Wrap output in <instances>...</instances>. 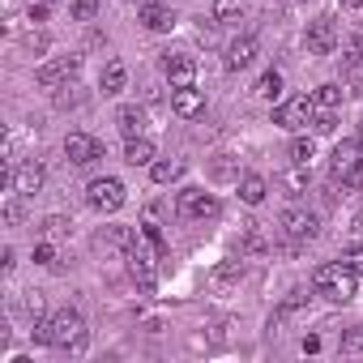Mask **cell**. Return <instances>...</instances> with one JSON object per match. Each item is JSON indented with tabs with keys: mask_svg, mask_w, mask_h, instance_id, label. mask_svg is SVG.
I'll return each instance as SVG.
<instances>
[{
	"mask_svg": "<svg viewBox=\"0 0 363 363\" xmlns=\"http://www.w3.org/2000/svg\"><path fill=\"white\" fill-rule=\"evenodd\" d=\"M342 9H363V0H342Z\"/></svg>",
	"mask_w": 363,
	"mask_h": 363,
	"instance_id": "obj_39",
	"label": "cell"
},
{
	"mask_svg": "<svg viewBox=\"0 0 363 363\" xmlns=\"http://www.w3.org/2000/svg\"><path fill=\"white\" fill-rule=\"evenodd\" d=\"M35 342L82 354V350H86V320H82V312H77V308H60V312H52L48 320L35 325Z\"/></svg>",
	"mask_w": 363,
	"mask_h": 363,
	"instance_id": "obj_1",
	"label": "cell"
},
{
	"mask_svg": "<svg viewBox=\"0 0 363 363\" xmlns=\"http://www.w3.org/2000/svg\"><path fill=\"white\" fill-rule=\"evenodd\" d=\"M244 18V5H240V0H218V5H214V22L218 26H235Z\"/></svg>",
	"mask_w": 363,
	"mask_h": 363,
	"instance_id": "obj_24",
	"label": "cell"
},
{
	"mask_svg": "<svg viewBox=\"0 0 363 363\" xmlns=\"http://www.w3.org/2000/svg\"><path fill=\"white\" fill-rule=\"evenodd\" d=\"M265 193H269V184H265V175H257V171L240 175V197H244L248 206H261V201H265Z\"/></svg>",
	"mask_w": 363,
	"mask_h": 363,
	"instance_id": "obj_20",
	"label": "cell"
},
{
	"mask_svg": "<svg viewBox=\"0 0 363 363\" xmlns=\"http://www.w3.org/2000/svg\"><path fill=\"white\" fill-rule=\"evenodd\" d=\"M116 128H120L124 137H141V128H145V111H141L137 103H124V107L116 111Z\"/></svg>",
	"mask_w": 363,
	"mask_h": 363,
	"instance_id": "obj_17",
	"label": "cell"
},
{
	"mask_svg": "<svg viewBox=\"0 0 363 363\" xmlns=\"http://www.w3.org/2000/svg\"><path fill=\"white\" fill-rule=\"evenodd\" d=\"M257 52H261L257 39H252V35H240L235 43H227V60H223V65H227L231 73H240V69H248V65L257 60Z\"/></svg>",
	"mask_w": 363,
	"mask_h": 363,
	"instance_id": "obj_15",
	"label": "cell"
},
{
	"mask_svg": "<svg viewBox=\"0 0 363 363\" xmlns=\"http://www.w3.org/2000/svg\"><path fill=\"white\" fill-rule=\"evenodd\" d=\"M141 5H154V0H141Z\"/></svg>",
	"mask_w": 363,
	"mask_h": 363,
	"instance_id": "obj_40",
	"label": "cell"
},
{
	"mask_svg": "<svg viewBox=\"0 0 363 363\" xmlns=\"http://www.w3.org/2000/svg\"><path fill=\"white\" fill-rule=\"evenodd\" d=\"M342 261H346L354 274H363V248H346V252H342Z\"/></svg>",
	"mask_w": 363,
	"mask_h": 363,
	"instance_id": "obj_36",
	"label": "cell"
},
{
	"mask_svg": "<svg viewBox=\"0 0 363 363\" xmlns=\"http://www.w3.org/2000/svg\"><path fill=\"white\" fill-rule=\"evenodd\" d=\"M35 261H39V265H56V248H52V244H39V248H35Z\"/></svg>",
	"mask_w": 363,
	"mask_h": 363,
	"instance_id": "obj_37",
	"label": "cell"
},
{
	"mask_svg": "<svg viewBox=\"0 0 363 363\" xmlns=\"http://www.w3.org/2000/svg\"><path fill=\"white\" fill-rule=\"evenodd\" d=\"M278 227H282L295 244H308V240L320 235V214H312V210H303V206H291V210H282Z\"/></svg>",
	"mask_w": 363,
	"mask_h": 363,
	"instance_id": "obj_7",
	"label": "cell"
},
{
	"mask_svg": "<svg viewBox=\"0 0 363 363\" xmlns=\"http://www.w3.org/2000/svg\"><path fill=\"white\" fill-rule=\"evenodd\" d=\"M244 278V261H223L218 269H214V286L218 291H227V286H235Z\"/></svg>",
	"mask_w": 363,
	"mask_h": 363,
	"instance_id": "obj_23",
	"label": "cell"
},
{
	"mask_svg": "<svg viewBox=\"0 0 363 363\" xmlns=\"http://www.w3.org/2000/svg\"><path fill=\"white\" fill-rule=\"evenodd\" d=\"M312 154H316V141H312V137H295V141H291V162L308 167V162H312Z\"/></svg>",
	"mask_w": 363,
	"mask_h": 363,
	"instance_id": "obj_27",
	"label": "cell"
},
{
	"mask_svg": "<svg viewBox=\"0 0 363 363\" xmlns=\"http://www.w3.org/2000/svg\"><path fill=\"white\" fill-rule=\"evenodd\" d=\"M257 99H265V103H274V99H282V73H265L261 82H257V90H252Z\"/></svg>",
	"mask_w": 363,
	"mask_h": 363,
	"instance_id": "obj_25",
	"label": "cell"
},
{
	"mask_svg": "<svg viewBox=\"0 0 363 363\" xmlns=\"http://www.w3.org/2000/svg\"><path fill=\"white\" fill-rule=\"evenodd\" d=\"M69 227H73V223H69V218H60V214L43 218V235H48V240H65V235H69Z\"/></svg>",
	"mask_w": 363,
	"mask_h": 363,
	"instance_id": "obj_30",
	"label": "cell"
},
{
	"mask_svg": "<svg viewBox=\"0 0 363 363\" xmlns=\"http://www.w3.org/2000/svg\"><path fill=\"white\" fill-rule=\"evenodd\" d=\"M26 52H35V56H43V52H48V35H43V30H35V35H26Z\"/></svg>",
	"mask_w": 363,
	"mask_h": 363,
	"instance_id": "obj_33",
	"label": "cell"
},
{
	"mask_svg": "<svg viewBox=\"0 0 363 363\" xmlns=\"http://www.w3.org/2000/svg\"><path fill=\"white\" fill-rule=\"evenodd\" d=\"M26 316H30L35 325L43 320V295H26Z\"/></svg>",
	"mask_w": 363,
	"mask_h": 363,
	"instance_id": "obj_35",
	"label": "cell"
},
{
	"mask_svg": "<svg viewBox=\"0 0 363 363\" xmlns=\"http://www.w3.org/2000/svg\"><path fill=\"white\" fill-rule=\"evenodd\" d=\"M265 248H269V244H265V235L257 231V223H248V227H244V235H240V257H244V252H265Z\"/></svg>",
	"mask_w": 363,
	"mask_h": 363,
	"instance_id": "obj_26",
	"label": "cell"
},
{
	"mask_svg": "<svg viewBox=\"0 0 363 363\" xmlns=\"http://www.w3.org/2000/svg\"><path fill=\"white\" fill-rule=\"evenodd\" d=\"M282 184H286L291 193H303V189H308V175H303V167H299V162H295V171H286V175H282Z\"/></svg>",
	"mask_w": 363,
	"mask_h": 363,
	"instance_id": "obj_31",
	"label": "cell"
},
{
	"mask_svg": "<svg viewBox=\"0 0 363 363\" xmlns=\"http://www.w3.org/2000/svg\"><path fill=\"white\" fill-rule=\"evenodd\" d=\"M137 22H141L145 30H154V35H162V30H171V26H175V13H171L167 5H158V0H154V5H141V13H137Z\"/></svg>",
	"mask_w": 363,
	"mask_h": 363,
	"instance_id": "obj_16",
	"label": "cell"
},
{
	"mask_svg": "<svg viewBox=\"0 0 363 363\" xmlns=\"http://www.w3.org/2000/svg\"><path fill=\"white\" fill-rule=\"evenodd\" d=\"M312 120H316L312 94H295V99H286L282 107H274V124H278V128H291V133H299V128H308Z\"/></svg>",
	"mask_w": 363,
	"mask_h": 363,
	"instance_id": "obj_6",
	"label": "cell"
},
{
	"mask_svg": "<svg viewBox=\"0 0 363 363\" xmlns=\"http://www.w3.org/2000/svg\"><path fill=\"white\" fill-rule=\"evenodd\" d=\"M124 261H128V274H133V278L141 282V291L150 295V291H154V282H158V261H162V252L141 235V240L124 252Z\"/></svg>",
	"mask_w": 363,
	"mask_h": 363,
	"instance_id": "obj_3",
	"label": "cell"
},
{
	"mask_svg": "<svg viewBox=\"0 0 363 363\" xmlns=\"http://www.w3.org/2000/svg\"><path fill=\"white\" fill-rule=\"evenodd\" d=\"M175 214L179 218H193V223H206V218H218L223 214V201L214 193H201V189H184L175 201Z\"/></svg>",
	"mask_w": 363,
	"mask_h": 363,
	"instance_id": "obj_5",
	"label": "cell"
},
{
	"mask_svg": "<svg viewBox=\"0 0 363 363\" xmlns=\"http://www.w3.org/2000/svg\"><path fill=\"white\" fill-rule=\"evenodd\" d=\"M124 162H128V167H150V162H154V141H145V137H128V145H124Z\"/></svg>",
	"mask_w": 363,
	"mask_h": 363,
	"instance_id": "obj_21",
	"label": "cell"
},
{
	"mask_svg": "<svg viewBox=\"0 0 363 363\" xmlns=\"http://www.w3.org/2000/svg\"><path fill=\"white\" fill-rule=\"evenodd\" d=\"M86 201H90V210H99V214H116V210L128 201V193H124V184H120L116 175H103V179H90Z\"/></svg>",
	"mask_w": 363,
	"mask_h": 363,
	"instance_id": "obj_4",
	"label": "cell"
},
{
	"mask_svg": "<svg viewBox=\"0 0 363 363\" xmlns=\"http://www.w3.org/2000/svg\"><path fill=\"white\" fill-rule=\"evenodd\" d=\"M124 82H128L124 60H107V65H103V77H99V90H103V94H120Z\"/></svg>",
	"mask_w": 363,
	"mask_h": 363,
	"instance_id": "obj_19",
	"label": "cell"
},
{
	"mask_svg": "<svg viewBox=\"0 0 363 363\" xmlns=\"http://www.w3.org/2000/svg\"><path fill=\"white\" fill-rule=\"evenodd\" d=\"M354 286H359V274L346 265V261H329V265H316L312 269V291L329 303H350L354 299Z\"/></svg>",
	"mask_w": 363,
	"mask_h": 363,
	"instance_id": "obj_2",
	"label": "cell"
},
{
	"mask_svg": "<svg viewBox=\"0 0 363 363\" xmlns=\"http://www.w3.org/2000/svg\"><path fill=\"white\" fill-rule=\"evenodd\" d=\"M22 201H26V197L18 193V197H13V201L5 206V223H22V214H26V210H22Z\"/></svg>",
	"mask_w": 363,
	"mask_h": 363,
	"instance_id": "obj_34",
	"label": "cell"
},
{
	"mask_svg": "<svg viewBox=\"0 0 363 363\" xmlns=\"http://www.w3.org/2000/svg\"><path fill=\"white\" fill-rule=\"evenodd\" d=\"M77 69H82V56H56V60H48V65L35 69V82L52 90V86H65Z\"/></svg>",
	"mask_w": 363,
	"mask_h": 363,
	"instance_id": "obj_10",
	"label": "cell"
},
{
	"mask_svg": "<svg viewBox=\"0 0 363 363\" xmlns=\"http://www.w3.org/2000/svg\"><path fill=\"white\" fill-rule=\"evenodd\" d=\"M94 244H99V248H111V252H128V248L137 244V231H133V227H107Z\"/></svg>",
	"mask_w": 363,
	"mask_h": 363,
	"instance_id": "obj_18",
	"label": "cell"
},
{
	"mask_svg": "<svg viewBox=\"0 0 363 363\" xmlns=\"http://www.w3.org/2000/svg\"><path fill=\"white\" fill-rule=\"evenodd\" d=\"M171 111L184 116V120L201 116V111H206V90H197V86H175V90H171Z\"/></svg>",
	"mask_w": 363,
	"mask_h": 363,
	"instance_id": "obj_14",
	"label": "cell"
},
{
	"mask_svg": "<svg viewBox=\"0 0 363 363\" xmlns=\"http://www.w3.org/2000/svg\"><path fill=\"white\" fill-rule=\"evenodd\" d=\"M150 175H154V184H175V179L184 175V162L179 158H158V162H150Z\"/></svg>",
	"mask_w": 363,
	"mask_h": 363,
	"instance_id": "obj_22",
	"label": "cell"
},
{
	"mask_svg": "<svg viewBox=\"0 0 363 363\" xmlns=\"http://www.w3.org/2000/svg\"><path fill=\"white\" fill-rule=\"evenodd\" d=\"M210 175H214V179H223V184H227V179H235V184H240V171H235V162H231L227 154H218V158H214Z\"/></svg>",
	"mask_w": 363,
	"mask_h": 363,
	"instance_id": "obj_28",
	"label": "cell"
},
{
	"mask_svg": "<svg viewBox=\"0 0 363 363\" xmlns=\"http://www.w3.org/2000/svg\"><path fill=\"white\" fill-rule=\"evenodd\" d=\"M303 43H308L312 56H333L337 43H342V30H337V22L325 13V18H316V22L308 26V39H303Z\"/></svg>",
	"mask_w": 363,
	"mask_h": 363,
	"instance_id": "obj_8",
	"label": "cell"
},
{
	"mask_svg": "<svg viewBox=\"0 0 363 363\" xmlns=\"http://www.w3.org/2000/svg\"><path fill=\"white\" fill-rule=\"evenodd\" d=\"M342 350H363V320H359L354 329L342 333Z\"/></svg>",
	"mask_w": 363,
	"mask_h": 363,
	"instance_id": "obj_32",
	"label": "cell"
},
{
	"mask_svg": "<svg viewBox=\"0 0 363 363\" xmlns=\"http://www.w3.org/2000/svg\"><path fill=\"white\" fill-rule=\"evenodd\" d=\"M43 179H48V175H43V167H39V162H22V167H13V171H9V189H13V193H22V197H35V193L43 189Z\"/></svg>",
	"mask_w": 363,
	"mask_h": 363,
	"instance_id": "obj_12",
	"label": "cell"
},
{
	"mask_svg": "<svg viewBox=\"0 0 363 363\" xmlns=\"http://www.w3.org/2000/svg\"><path fill=\"white\" fill-rule=\"evenodd\" d=\"M65 158H69L73 167H90L94 158H103V141L90 137V133H69V137H65Z\"/></svg>",
	"mask_w": 363,
	"mask_h": 363,
	"instance_id": "obj_9",
	"label": "cell"
},
{
	"mask_svg": "<svg viewBox=\"0 0 363 363\" xmlns=\"http://www.w3.org/2000/svg\"><path fill=\"white\" fill-rule=\"evenodd\" d=\"M363 162V150H359V141H337V150H333V162H329V175H333V184H342V179L354 171Z\"/></svg>",
	"mask_w": 363,
	"mask_h": 363,
	"instance_id": "obj_13",
	"label": "cell"
},
{
	"mask_svg": "<svg viewBox=\"0 0 363 363\" xmlns=\"http://www.w3.org/2000/svg\"><path fill=\"white\" fill-rule=\"evenodd\" d=\"M18 9H22V0H0V13L5 18H18Z\"/></svg>",
	"mask_w": 363,
	"mask_h": 363,
	"instance_id": "obj_38",
	"label": "cell"
},
{
	"mask_svg": "<svg viewBox=\"0 0 363 363\" xmlns=\"http://www.w3.org/2000/svg\"><path fill=\"white\" fill-rule=\"evenodd\" d=\"M162 77H167L171 86H193V77H197V60L184 56V52H167V56H162Z\"/></svg>",
	"mask_w": 363,
	"mask_h": 363,
	"instance_id": "obj_11",
	"label": "cell"
},
{
	"mask_svg": "<svg viewBox=\"0 0 363 363\" xmlns=\"http://www.w3.org/2000/svg\"><path fill=\"white\" fill-rule=\"evenodd\" d=\"M99 9H103V0H73V18L77 22H94Z\"/></svg>",
	"mask_w": 363,
	"mask_h": 363,
	"instance_id": "obj_29",
	"label": "cell"
}]
</instances>
